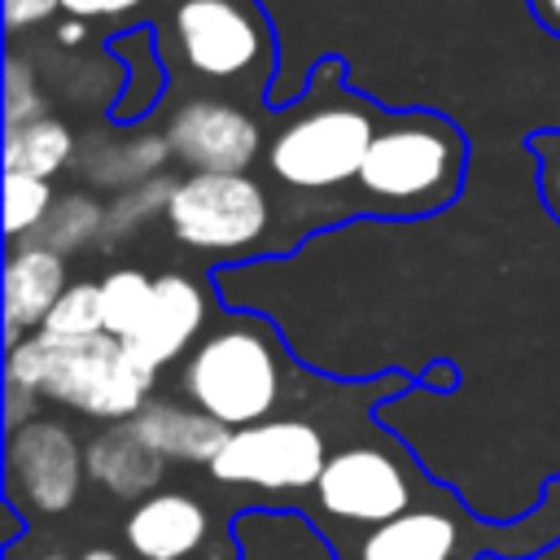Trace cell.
I'll return each instance as SVG.
<instances>
[{"label":"cell","instance_id":"29","mask_svg":"<svg viewBox=\"0 0 560 560\" xmlns=\"http://www.w3.org/2000/svg\"><path fill=\"white\" fill-rule=\"evenodd\" d=\"M529 9L551 35H560V0H529Z\"/></svg>","mask_w":560,"mask_h":560},{"label":"cell","instance_id":"18","mask_svg":"<svg viewBox=\"0 0 560 560\" xmlns=\"http://www.w3.org/2000/svg\"><path fill=\"white\" fill-rule=\"evenodd\" d=\"M0 153H4V171H22V175H39V179L61 175L79 158L70 127L57 122V118H35L26 127H4Z\"/></svg>","mask_w":560,"mask_h":560},{"label":"cell","instance_id":"2","mask_svg":"<svg viewBox=\"0 0 560 560\" xmlns=\"http://www.w3.org/2000/svg\"><path fill=\"white\" fill-rule=\"evenodd\" d=\"M385 114L341 88V66H319L311 96L293 105L284 127L267 140V166L284 188L298 192H328L359 175Z\"/></svg>","mask_w":560,"mask_h":560},{"label":"cell","instance_id":"20","mask_svg":"<svg viewBox=\"0 0 560 560\" xmlns=\"http://www.w3.org/2000/svg\"><path fill=\"white\" fill-rule=\"evenodd\" d=\"M153 280L158 276H144L140 267H118L101 280V306H105V332L114 337H131L153 302Z\"/></svg>","mask_w":560,"mask_h":560},{"label":"cell","instance_id":"12","mask_svg":"<svg viewBox=\"0 0 560 560\" xmlns=\"http://www.w3.org/2000/svg\"><path fill=\"white\" fill-rule=\"evenodd\" d=\"M66 254L48 249V245H13L9 258H4V276H0V289H4V337L9 346L22 341L26 328H39L52 311V302L66 293Z\"/></svg>","mask_w":560,"mask_h":560},{"label":"cell","instance_id":"30","mask_svg":"<svg viewBox=\"0 0 560 560\" xmlns=\"http://www.w3.org/2000/svg\"><path fill=\"white\" fill-rule=\"evenodd\" d=\"M79 560H122L118 551H105V547H92V551H83Z\"/></svg>","mask_w":560,"mask_h":560},{"label":"cell","instance_id":"10","mask_svg":"<svg viewBox=\"0 0 560 560\" xmlns=\"http://www.w3.org/2000/svg\"><path fill=\"white\" fill-rule=\"evenodd\" d=\"M184 61L206 79H236L262 57V26L236 0H184L175 9Z\"/></svg>","mask_w":560,"mask_h":560},{"label":"cell","instance_id":"5","mask_svg":"<svg viewBox=\"0 0 560 560\" xmlns=\"http://www.w3.org/2000/svg\"><path fill=\"white\" fill-rule=\"evenodd\" d=\"M188 249L206 254H228V249H249L262 241L271 223L267 192L254 175H184L166 201L162 214Z\"/></svg>","mask_w":560,"mask_h":560},{"label":"cell","instance_id":"11","mask_svg":"<svg viewBox=\"0 0 560 560\" xmlns=\"http://www.w3.org/2000/svg\"><path fill=\"white\" fill-rule=\"evenodd\" d=\"M206 324V293L184 271H166L153 280V302L140 319V328L127 337L131 350H140L153 368L184 354Z\"/></svg>","mask_w":560,"mask_h":560},{"label":"cell","instance_id":"14","mask_svg":"<svg viewBox=\"0 0 560 560\" xmlns=\"http://www.w3.org/2000/svg\"><path fill=\"white\" fill-rule=\"evenodd\" d=\"M206 538V508L188 494H149L127 516V542L140 560H184Z\"/></svg>","mask_w":560,"mask_h":560},{"label":"cell","instance_id":"28","mask_svg":"<svg viewBox=\"0 0 560 560\" xmlns=\"http://www.w3.org/2000/svg\"><path fill=\"white\" fill-rule=\"evenodd\" d=\"M136 4L140 0H61V9L74 13V18H118V13L136 9Z\"/></svg>","mask_w":560,"mask_h":560},{"label":"cell","instance_id":"25","mask_svg":"<svg viewBox=\"0 0 560 560\" xmlns=\"http://www.w3.org/2000/svg\"><path fill=\"white\" fill-rule=\"evenodd\" d=\"M534 158H538V188H542V201L551 210V219L560 223V131H538L529 140Z\"/></svg>","mask_w":560,"mask_h":560},{"label":"cell","instance_id":"16","mask_svg":"<svg viewBox=\"0 0 560 560\" xmlns=\"http://www.w3.org/2000/svg\"><path fill=\"white\" fill-rule=\"evenodd\" d=\"M459 525L446 512L433 508H407L385 525H372V534L359 547V560H455Z\"/></svg>","mask_w":560,"mask_h":560},{"label":"cell","instance_id":"4","mask_svg":"<svg viewBox=\"0 0 560 560\" xmlns=\"http://www.w3.org/2000/svg\"><path fill=\"white\" fill-rule=\"evenodd\" d=\"M184 394L192 398V407L210 411L228 429L267 420L280 398L276 346L249 319L210 332L184 368Z\"/></svg>","mask_w":560,"mask_h":560},{"label":"cell","instance_id":"26","mask_svg":"<svg viewBox=\"0 0 560 560\" xmlns=\"http://www.w3.org/2000/svg\"><path fill=\"white\" fill-rule=\"evenodd\" d=\"M0 9H4L9 35H18V31H31V26L48 22L61 9V0H0Z\"/></svg>","mask_w":560,"mask_h":560},{"label":"cell","instance_id":"13","mask_svg":"<svg viewBox=\"0 0 560 560\" xmlns=\"http://www.w3.org/2000/svg\"><path fill=\"white\" fill-rule=\"evenodd\" d=\"M136 433L162 455V459H184V464H214V455L228 446L232 429L223 420H214L201 407H184V402H144L131 416Z\"/></svg>","mask_w":560,"mask_h":560},{"label":"cell","instance_id":"1","mask_svg":"<svg viewBox=\"0 0 560 560\" xmlns=\"http://www.w3.org/2000/svg\"><path fill=\"white\" fill-rule=\"evenodd\" d=\"M4 381L31 385L35 394H48L96 420H131L149 402L158 368L114 332L48 337L35 328L9 346Z\"/></svg>","mask_w":560,"mask_h":560},{"label":"cell","instance_id":"19","mask_svg":"<svg viewBox=\"0 0 560 560\" xmlns=\"http://www.w3.org/2000/svg\"><path fill=\"white\" fill-rule=\"evenodd\" d=\"M101 228H105V206L92 192H66V197L52 201L48 219L31 232V241L48 245L57 254H74L79 245L101 241Z\"/></svg>","mask_w":560,"mask_h":560},{"label":"cell","instance_id":"7","mask_svg":"<svg viewBox=\"0 0 560 560\" xmlns=\"http://www.w3.org/2000/svg\"><path fill=\"white\" fill-rule=\"evenodd\" d=\"M319 508L350 525H385L411 508V486L394 455L376 446H346L328 455L315 481Z\"/></svg>","mask_w":560,"mask_h":560},{"label":"cell","instance_id":"31","mask_svg":"<svg viewBox=\"0 0 560 560\" xmlns=\"http://www.w3.org/2000/svg\"><path fill=\"white\" fill-rule=\"evenodd\" d=\"M35 560H61V556H35Z\"/></svg>","mask_w":560,"mask_h":560},{"label":"cell","instance_id":"9","mask_svg":"<svg viewBox=\"0 0 560 560\" xmlns=\"http://www.w3.org/2000/svg\"><path fill=\"white\" fill-rule=\"evenodd\" d=\"M171 153L197 175H236L258 158V122L228 101H188L166 122Z\"/></svg>","mask_w":560,"mask_h":560},{"label":"cell","instance_id":"23","mask_svg":"<svg viewBox=\"0 0 560 560\" xmlns=\"http://www.w3.org/2000/svg\"><path fill=\"white\" fill-rule=\"evenodd\" d=\"M52 184L39 175H22V171H4V232L9 241H22L26 232H35L48 210H52Z\"/></svg>","mask_w":560,"mask_h":560},{"label":"cell","instance_id":"27","mask_svg":"<svg viewBox=\"0 0 560 560\" xmlns=\"http://www.w3.org/2000/svg\"><path fill=\"white\" fill-rule=\"evenodd\" d=\"M4 394H9V407H4V420H9V429H22L26 420H35V389L31 385H18V381H9L4 385Z\"/></svg>","mask_w":560,"mask_h":560},{"label":"cell","instance_id":"6","mask_svg":"<svg viewBox=\"0 0 560 560\" xmlns=\"http://www.w3.org/2000/svg\"><path fill=\"white\" fill-rule=\"evenodd\" d=\"M328 464L324 433L306 420H258L232 429L228 446L214 455L210 472L228 486L258 490H306Z\"/></svg>","mask_w":560,"mask_h":560},{"label":"cell","instance_id":"15","mask_svg":"<svg viewBox=\"0 0 560 560\" xmlns=\"http://www.w3.org/2000/svg\"><path fill=\"white\" fill-rule=\"evenodd\" d=\"M88 459V477L101 481L105 490L122 494V499H136L144 490H153L162 481V455L136 433L131 420H114L105 433H96L83 451Z\"/></svg>","mask_w":560,"mask_h":560},{"label":"cell","instance_id":"8","mask_svg":"<svg viewBox=\"0 0 560 560\" xmlns=\"http://www.w3.org/2000/svg\"><path fill=\"white\" fill-rule=\"evenodd\" d=\"M9 486L35 512H66L79 499V481L88 459L66 424L57 420H26L9 438Z\"/></svg>","mask_w":560,"mask_h":560},{"label":"cell","instance_id":"17","mask_svg":"<svg viewBox=\"0 0 560 560\" xmlns=\"http://www.w3.org/2000/svg\"><path fill=\"white\" fill-rule=\"evenodd\" d=\"M166 158H175L166 136L105 140V144H92V149L79 158V171H83L92 184H105V188H136V184L153 179Z\"/></svg>","mask_w":560,"mask_h":560},{"label":"cell","instance_id":"22","mask_svg":"<svg viewBox=\"0 0 560 560\" xmlns=\"http://www.w3.org/2000/svg\"><path fill=\"white\" fill-rule=\"evenodd\" d=\"M39 332H48V337H92V332H105L101 284H92V280L66 284V293L52 302L48 319L39 324Z\"/></svg>","mask_w":560,"mask_h":560},{"label":"cell","instance_id":"21","mask_svg":"<svg viewBox=\"0 0 560 560\" xmlns=\"http://www.w3.org/2000/svg\"><path fill=\"white\" fill-rule=\"evenodd\" d=\"M171 192H175V179H166V175H153V179L136 184V188H122V192L114 197V206H105L101 245H105V249H114V241L131 236V232H136V228H144L153 214H166Z\"/></svg>","mask_w":560,"mask_h":560},{"label":"cell","instance_id":"24","mask_svg":"<svg viewBox=\"0 0 560 560\" xmlns=\"http://www.w3.org/2000/svg\"><path fill=\"white\" fill-rule=\"evenodd\" d=\"M35 118H44V92L35 83V70L18 52H9L4 57V127H26Z\"/></svg>","mask_w":560,"mask_h":560},{"label":"cell","instance_id":"3","mask_svg":"<svg viewBox=\"0 0 560 560\" xmlns=\"http://www.w3.org/2000/svg\"><path fill=\"white\" fill-rule=\"evenodd\" d=\"M464 131L442 114H394L376 131L354 184L376 214H433L459 192Z\"/></svg>","mask_w":560,"mask_h":560}]
</instances>
